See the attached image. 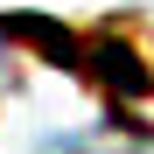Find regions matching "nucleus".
Instances as JSON below:
<instances>
[{"mask_svg": "<svg viewBox=\"0 0 154 154\" xmlns=\"http://www.w3.org/2000/svg\"><path fill=\"white\" fill-rule=\"evenodd\" d=\"M91 56H98V77H105V84H112L119 98H140V91L154 84V77H147L140 63H126V56H133V49H126V42H98Z\"/></svg>", "mask_w": 154, "mask_h": 154, "instance_id": "f257e3e1", "label": "nucleus"}]
</instances>
